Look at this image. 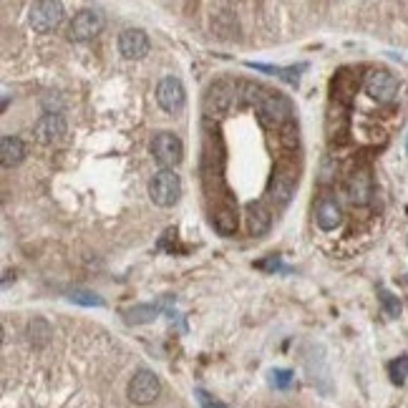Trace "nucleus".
Here are the masks:
<instances>
[{"instance_id":"nucleus-1","label":"nucleus","mask_w":408,"mask_h":408,"mask_svg":"<svg viewBox=\"0 0 408 408\" xmlns=\"http://www.w3.org/2000/svg\"><path fill=\"white\" fill-rule=\"evenodd\" d=\"M257 118L265 129H285L292 118V104L280 91H265L257 101Z\"/></svg>"},{"instance_id":"nucleus-2","label":"nucleus","mask_w":408,"mask_h":408,"mask_svg":"<svg viewBox=\"0 0 408 408\" xmlns=\"http://www.w3.org/2000/svg\"><path fill=\"white\" fill-rule=\"evenodd\" d=\"M237 86L232 81H215L210 88H207V96H204V116L207 118H224L232 106L237 101Z\"/></svg>"},{"instance_id":"nucleus-3","label":"nucleus","mask_w":408,"mask_h":408,"mask_svg":"<svg viewBox=\"0 0 408 408\" xmlns=\"http://www.w3.org/2000/svg\"><path fill=\"white\" fill-rule=\"evenodd\" d=\"M149 197L156 207H174L182 197V179L174 169H161L149 182Z\"/></svg>"},{"instance_id":"nucleus-4","label":"nucleus","mask_w":408,"mask_h":408,"mask_svg":"<svg viewBox=\"0 0 408 408\" xmlns=\"http://www.w3.org/2000/svg\"><path fill=\"white\" fill-rule=\"evenodd\" d=\"M365 93L371 96L376 104H390L398 93V79L390 74L388 68H371L365 74Z\"/></svg>"},{"instance_id":"nucleus-5","label":"nucleus","mask_w":408,"mask_h":408,"mask_svg":"<svg viewBox=\"0 0 408 408\" xmlns=\"http://www.w3.org/2000/svg\"><path fill=\"white\" fill-rule=\"evenodd\" d=\"M106 25V15L99 11V8H83V11L76 13V18L71 20V28H68V36L71 41H91L96 38Z\"/></svg>"},{"instance_id":"nucleus-6","label":"nucleus","mask_w":408,"mask_h":408,"mask_svg":"<svg viewBox=\"0 0 408 408\" xmlns=\"http://www.w3.org/2000/svg\"><path fill=\"white\" fill-rule=\"evenodd\" d=\"M151 154L164 169H174L184 159V144L177 134L172 131H159L151 142Z\"/></svg>"},{"instance_id":"nucleus-7","label":"nucleus","mask_w":408,"mask_h":408,"mask_svg":"<svg viewBox=\"0 0 408 408\" xmlns=\"http://www.w3.org/2000/svg\"><path fill=\"white\" fill-rule=\"evenodd\" d=\"M28 20H31L33 31H38V33L53 31V28L63 20V3H58V0H41V3H36V6L31 8Z\"/></svg>"},{"instance_id":"nucleus-8","label":"nucleus","mask_w":408,"mask_h":408,"mask_svg":"<svg viewBox=\"0 0 408 408\" xmlns=\"http://www.w3.org/2000/svg\"><path fill=\"white\" fill-rule=\"evenodd\" d=\"M159 390H161L159 378L151 371H139L129 381V398L136 406H149V403H154L156 396H159Z\"/></svg>"},{"instance_id":"nucleus-9","label":"nucleus","mask_w":408,"mask_h":408,"mask_svg":"<svg viewBox=\"0 0 408 408\" xmlns=\"http://www.w3.org/2000/svg\"><path fill=\"white\" fill-rule=\"evenodd\" d=\"M346 192H348L351 204H355V207H365V204L371 202V197H373V174H371V169L368 167L353 169L351 177H348Z\"/></svg>"},{"instance_id":"nucleus-10","label":"nucleus","mask_w":408,"mask_h":408,"mask_svg":"<svg viewBox=\"0 0 408 408\" xmlns=\"http://www.w3.org/2000/svg\"><path fill=\"white\" fill-rule=\"evenodd\" d=\"M156 101H159V106L167 114L182 111V106H184V101H186V93H184V86H182V81L174 79V76L161 79V83L156 86Z\"/></svg>"},{"instance_id":"nucleus-11","label":"nucleus","mask_w":408,"mask_h":408,"mask_svg":"<svg viewBox=\"0 0 408 408\" xmlns=\"http://www.w3.org/2000/svg\"><path fill=\"white\" fill-rule=\"evenodd\" d=\"M295 194V179L292 174H287L285 169H275V174L270 177V184H267V197L275 207H287Z\"/></svg>"},{"instance_id":"nucleus-12","label":"nucleus","mask_w":408,"mask_h":408,"mask_svg":"<svg viewBox=\"0 0 408 408\" xmlns=\"http://www.w3.org/2000/svg\"><path fill=\"white\" fill-rule=\"evenodd\" d=\"M118 50L124 58H144L149 53V36L139 28H126L121 36H118Z\"/></svg>"},{"instance_id":"nucleus-13","label":"nucleus","mask_w":408,"mask_h":408,"mask_svg":"<svg viewBox=\"0 0 408 408\" xmlns=\"http://www.w3.org/2000/svg\"><path fill=\"white\" fill-rule=\"evenodd\" d=\"M33 134H36V139L41 144L58 142V139L66 134V118H63L61 114H46V116L38 118Z\"/></svg>"},{"instance_id":"nucleus-14","label":"nucleus","mask_w":408,"mask_h":408,"mask_svg":"<svg viewBox=\"0 0 408 408\" xmlns=\"http://www.w3.org/2000/svg\"><path fill=\"white\" fill-rule=\"evenodd\" d=\"M330 88H333V101L335 104H340V106L351 104L353 96L358 93V76L353 74V71H348V68H343V71L335 74Z\"/></svg>"},{"instance_id":"nucleus-15","label":"nucleus","mask_w":408,"mask_h":408,"mask_svg":"<svg viewBox=\"0 0 408 408\" xmlns=\"http://www.w3.org/2000/svg\"><path fill=\"white\" fill-rule=\"evenodd\" d=\"M315 222H318V227L325 229V232H333V229H338L340 224H343V210H340V204L335 202L333 197H325L318 202Z\"/></svg>"},{"instance_id":"nucleus-16","label":"nucleus","mask_w":408,"mask_h":408,"mask_svg":"<svg viewBox=\"0 0 408 408\" xmlns=\"http://www.w3.org/2000/svg\"><path fill=\"white\" fill-rule=\"evenodd\" d=\"M245 217H247V232L252 237H262L267 235V229L272 224V215L262 202H250L247 210H245Z\"/></svg>"},{"instance_id":"nucleus-17","label":"nucleus","mask_w":408,"mask_h":408,"mask_svg":"<svg viewBox=\"0 0 408 408\" xmlns=\"http://www.w3.org/2000/svg\"><path fill=\"white\" fill-rule=\"evenodd\" d=\"M23 156L25 147L18 136H3V142H0V161H3V167H15V164L23 161Z\"/></svg>"},{"instance_id":"nucleus-18","label":"nucleus","mask_w":408,"mask_h":408,"mask_svg":"<svg viewBox=\"0 0 408 408\" xmlns=\"http://www.w3.org/2000/svg\"><path fill=\"white\" fill-rule=\"evenodd\" d=\"M212 224H215V229L219 235H232L237 229L235 207L232 204H219V207H215V212H212Z\"/></svg>"},{"instance_id":"nucleus-19","label":"nucleus","mask_w":408,"mask_h":408,"mask_svg":"<svg viewBox=\"0 0 408 408\" xmlns=\"http://www.w3.org/2000/svg\"><path fill=\"white\" fill-rule=\"evenodd\" d=\"M348 134V114L340 104H333L328 111V136L330 142H335V136Z\"/></svg>"},{"instance_id":"nucleus-20","label":"nucleus","mask_w":408,"mask_h":408,"mask_svg":"<svg viewBox=\"0 0 408 408\" xmlns=\"http://www.w3.org/2000/svg\"><path fill=\"white\" fill-rule=\"evenodd\" d=\"M247 66H250V68H254V71H265V74L280 76V79L287 81V83H292V86H297V81H300V71L305 68V66L278 68V66H265V63H247Z\"/></svg>"},{"instance_id":"nucleus-21","label":"nucleus","mask_w":408,"mask_h":408,"mask_svg":"<svg viewBox=\"0 0 408 408\" xmlns=\"http://www.w3.org/2000/svg\"><path fill=\"white\" fill-rule=\"evenodd\" d=\"M388 373H390V381L396 386H403L408 381V355H398L393 363L388 365Z\"/></svg>"},{"instance_id":"nucleus-22","label":"nucleus","mask_w":408,"mask_h":408,"mask_svg":"<svg viewBox=\"0 0 408 408\" xmlns=\"http://www.w3.org/2000/svg\"><path fill=\"white\" fill-rule=\"evenodd\" d=\"M156 318L154 305H136V308L126 310V322H149Z\"/></svg>"},{"instance_id":"nucleus-23","label":"nucleus","mask_w":408,"mask_h":408,"mask_svg":"<svg viewBox=\"0 0 408 408\" xmlns=\"http://www.w3.org/2000/svg\"><path fill=\"white\" fill-rule=\"evenodd\" d=\"M68 297H71V303L86 305V308H101L104 305V300L99 295H93V292H86V290H74Z\"/></svg>"},{"instance_id":"nucleus-24","label":"nucleus","mask_w":408,"mask_h":408,"mask_svg":"<svg viewBox=\"0 0 408 408\" xmlns=\"http://www.w3.org/2000/svg\"><path fill=\"white\" fill-rule=\"evenodd\" d=\"M381 303H383L386 313H388L390 318H398V315H401V300H398V297L393 295V292L381 290Z\"/></svg>"},{"instance_id":"nucleus-25","label":"nucleus","mask_w":408,"mask_h":408,"mask_svg":"<svg viewBox=\"0 0 408 408\" xmlns=\"http://www.w3.org/2000/svg\"><path fill=\"white\" fill-rule=\"evenodd\" d=\"M270 383L275 388H287L292 383V373L283 371V368H275V371H270Z\"/></svg>"},{"instance_id":"nucleus-26","label":"nucleus","mask_w":408,"mask_h":408,"mask_svg":"<svg viewBox=\"0 0 408 408\" xmlns=\"http://www.w3.org/2000/svg\"><path fill=\"white\" fill-rule=\"evenodd\" d=\"M197 398H199V403H202V408H224L222 403H217L215 398H212L210 393H207V390H202V388L197 390Z\"/></svg>"}]
</instances>
